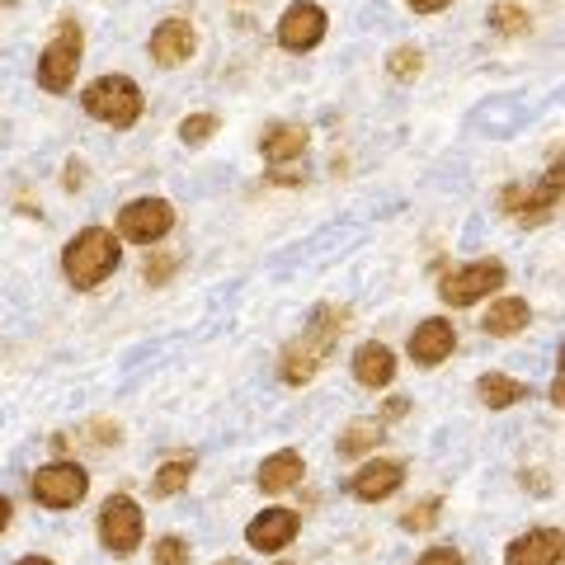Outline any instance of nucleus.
Returning a JSON list of instances; mask_svg holds the SVG:
<instances>
[{
	"label": "nucleus",
	"mask_w": 565,
	"mask_h": 565,
	"mask_svg": "<svg viewBox=\"0 0 565 565\" xmlns=\"http://www.w3.org/2000/svg\"><path fill=\"white\" fill-rule=\"evenodd\" d=\"M405 481V471L396 462H367L359 476H353V500H363V504H377L386 500V494H396V486Z\"/></svg>",
	"instance_id": "f8f14e48"
},
{
	"label": "nucleus",
	"mask_w": 565,
	"mask_h": 565,
	"mask_svg": "<svg viewBox=\"0 0 565 565\" xmlns=\"http://www.w3.org/2000/svg\"><path fill=\"white\" fill-rule=\"evenodd\" d=\"M20 565H52V561H47V556H24Z\"/></svg>",
	"instance_id": "7c9ffc66"
},
{
	"label": "nucleus",
	"mask_w": 565,
	"mask_h": 565,
	"mask_svg": "<svg viewBox=\"0 0 565 565\" xmlns=\"http://www.w3.org/2000/svg\"><path fill=\"white\" fill-rule=\"evenodd\" d=\"M415 71H419V52H415V47H401V52H396V57H392V76H401V81H411V76H415Z\"/></svg>",
	"instance_id": "393cba45"
},
{
	"label": "nucleus",
	"mask_w": 565,
	"mask_h": 565,
	"mask_svg": "<svg viewBox=\"0 0 565 565\" xmlns=\"http://www.w3.org/2000/svg\"><path fill=\"white\" fill-rule=\"evenodd\" d=\"M330 334H334V321H330V311H321L302 340H292L288 349H282V382H292V386L311 382L316 367H321V359H326V349H330Z\"/></svg>",
	"instance_id": "7ed1b4c3"
},
{
	"label": "nucleus",
	"mask_w": 565,
	"mask_h": 565,
	"mask_svg": "<svg viewBox=\"0 0 565 565\" xmlns=\"http://www.w3.org/2000/svg\"><path fill=\"white\" fill-rule=\"evenodd\" d=\"M353 377L377 392V386H386V382L396 377V353L386 349V344H377V340H373V344H363V349H359V359H353Z\"/></svg>",
	"instance_id": "2eb2a0df"
},
{
	"label": "nucleus",
	"mask_w": 565,
	"mask_h": 565,
	"mask_svg": "<svg viewBox=\"0 0 565 565\" xmlns=\"http://www.w3.org/2000/svg\"><path fill=\"white\" fill-rule=\"evenodd\" d=\"M85 114L114 122V128H132V122L141 118V90H137V81H128V76H104V81H95L90 90H85Z\"/></svg>",
	"instance_id": "f03ea898"
},
{
	"label": "nucleus",
	"mask_w": 565,
	"mask_h": 565,
	"mask_svg": "<svg viewBox=\"0 0 565 565\" xmlns=\"http://www.w3.org/2000/svg\"><path fill=\"white\" fill-rule=\"evenodd\" d=\"M118 259H122L118 236L104 232V226H85V232L66 245L62 269H66V278L76 282V288H99V282L118 269Z\"/></svg>",
	"instance_id": "f257e3e1"
},
{
	"label": "nucleus",
	"mask_w": 565,
	"mask_h": 565,
	"mask_svg": "<svg viewBox=\"0 0 565 565\" xmlns=\"http://www.w3.org/2000/svg\"><path fill=\"white\" fill-rule=\"evenodd\" d=\"M151 57L161 66H180L193 57V29L189 20H166L161 29L151 33Z\"/></svg>",
	"instance_id": "ddd939ff"
},
{
	"label": "nucleus",
	"mask_w": 565,
	"mask_h": 565,
	"mask_svg": "<svg viewBox=\"0 0 565 565\" xmlns=\"http://www.w3.org/2000/svg\"><path fill=\"white\" fill-rule=\"evenodd\" d=\"M297 527H302V523H297L292 509H264V514L250 527H245V542H250L255 552H269L274 556V552H282V546L297 537Z\"/></svg>",
	"instance_id": "9d476101"
},
{
	"label": "nucleus",
	"mask_w": 565,
	"mask_h": 565,
	"mask_svg": "<svg viewBox=\"0 0 565 565\" xmlns=\"http://www.w3.org/2000/svg\"><path fill=\"white\" fill-rule=\"evenodd\" d=\"M434 519H438V504H415L411 514L401 519V527H411V533H419V527H429Z\"/></svg>",
	"instance_id": "a878e982"
},
{
	"label": "nucleus",
	"mask_w": 565,
	"mask_h": 565,
	"mask_svg": "<svg viewBox=\"0 0 565 565\" xmlns=\"http://www.w3.org/2000/svg\"><path fill=\"white\" fill-rule=\"evenodd\" d=\"M476 396H481L490 411H509V405L523 401V382L504 377V373H486L481 382H476Z\"/></svg>",
	"instance_id": "6ab92c4d"
},
{
	"label": "nucleus",
	"mask_w": 565,
	"mask_h": 565,
	"mask_svg": "<svg viewBox=\"0 0 565 565\" xmlns=\"http://www.w3.org/2000/svg\"><path fill=\"white\" fill-rule=\"evenodd\" d=\"M302 457H297L292 448H282V452H274L269 462L259 467V490L264 494H282V490H292L297 481H302Z\"/></svg>",
	"instance_id": "dca6fc26"
},
{
	"label": "nucleus",
	"mask_w": 565,
	"mask_h": 565,
	"mask_svg": "<svg viewBox=\"0 0 565 565\" xmlns=\"http://www.w3.org/2000/svg\"><path fill=\"white\" fill-rule=\"evenodd\" d=\"M212 132H217V118H212V114H193V118L180 122V137L189 141V147H203Z\"/></svg>",
	"instance_id": "412c9836"
},
{
	"label": "nucleus",
	"mask_w": 565,
	"mask_h": 565,
	"mask_svg": "<svg viewBox=\"0 0 565 565\" xmlns=\"http://www.w3.org/2000/svg\"><path fill=\"white\" fill-rule=\"evenodd\" d=\"M76 66H81V29L66 20L57 29V39L47 43L43 62H39V85H43V90H52V95H62L66 85L76 81Z\"/></svg>",
	"instance_id": "39448f33"
},
{
	"label": "nucleus",
	"mask_w": 565,
	"mask_h": 565,
	"mask_svg": "<svg viewBox=\"0 0 565 565\" xmlns=\"http://www.w3.org/2000/svg\"><path fill=\"white\" fill-rule=\"evenodd\" d=\"M90 490V476H85L76 462H52L43 471H33V500L43 509H76Z\"/></svg>",
	"instance_id": "20e7f679"
},
{
	"label": "nucleus",
	"mask_w": 565,
	"mask_h": 565,
	"mask_svg": "<svg viewBox=\"0 0 565 565\" xmlns=\"http://www.w3.org/2000/svg\"><path fill=\"white\" fill-rule=\"evenodd\" d=\"M189 486V462H166L156 476V494H180Z\"/></svg>",
	"instance_id": "4be33fe9"
},
{
	"label": "nucleus",
	"mask_w": 565,
	"mask_h": 565,
	"mask_svg": "<svg viewBox=\"0 0 565 565\" xmlns=\"http://www.w3.org/2000/svg\"><path fill=\"white\" fill-rule=\"evenodd\" d=\"M170 222H174V207L166 199H137L118 212V232L137 241V245H151V241H161L170 232Z\"/></svg>",
	"instance_id": "6e6552de"
},
{
	"label": "nucleus",
	"mask_w": 565,
	"mask_h": 565,
	"mask_svg": "<svg viewBox=\"0 0 565 565\" xmlns=\"http://www.w3.org/2000/svg\"><path fill=\"white\" fill-rule=\"evenodd\" d=\"M6 523H10V500L0 494V533H6Z\"/></svg>",
	"instance_id": "c756f323"
},
{
	"label": "nucleus",
	"mask_w": 565,
	"mask_h": 565,
	"mask_svg": "<svg viewBox=\"0 0 565 565\" xmlns=\"http://www.w3.org/2000/svg\"><path fill=\"white\" fill-rule=\"evenodd\" d=\"M170 269H174V259H166V255H156V259L147 264V278H151V282H161V278H166Z\"/></svg>",
	"instance_id": "cd10ccee"
},
{
	"label": "nucleus",
	"mask_w": 565,
	"mask_h": 565,
	"mask_svg": "<svg viewBox=\"0 0 565 565\" xmlns=\"http://www.w3.org/2000/svg\"><path fill=\"white\" fill-rule=\"evenodd\" d=\"M527 302L523 297H504V302H494L490 307V316H486V330L494 334V340H504V334H519L523 326H527Z\"/></svg>",
	"instance_id": "a211bd4d"
},
{
	"label": "nucleus",
	"mask_w": 565,
	"mask_h": 565,
	"mask_svg": "<svg viewBox=\"0 0 565 565\" xmlns=\"http://www.w3.org/2000/svg\"><path fill=\"white\" fill-rule=\"evenodd\" d=\"M504 282V264L500 259H476L467 264V269H452L444 278V302L448 307H471V302H481L486 292H494Z\"/></svg>",
	"instance_id": "423d86ee"
},
{
	"label": "nucleus",
	"mask_w": 565,
	"mask_h": 565,
	"mask_svg": "<svg viewBox=\"0 0 565 565\" xmlns=\"http://www.w3.org/2000/svg\"><path fill=\"white\" fill-rule=\"evenodd\" d=\"M415 565H462V552H452V546H434V552H424Z\"/></svg>",
	"instance_id": "bb28decb"
},
{
	"label": "nucleus",
	"mask_w": 565,
	"mask_h": 565,
	"mask_svg": "<svg viewBox=\"0 0 565 565\" xmlns=\"http://www.w3.org/2000/svg\"><path fill=\"white\" fill-rule=\"evenodd\" d=\"M377 424H353V429H344V438H340V452L344 457H359V452H373L377 448Z\"/></svg>",
	"instance_id": "aec40b11"
},
{
	"label": "nucleus",
	"mask_w": 565,
	"mask_h": 565,
	"mask_svg": "<svg viewBox=\"0 0 565 565\" xmlns=\"http://www.w3.org/2000/svg\"><path fill=\"white\" fill-rule=\"evenodd\" d=\"M457 349V334L448 321H424L415 334H411V359L419 367H434V363H444L448 353Z\"/></svg>",
	"instance_id": "9b49d317"
},
{
	"label": "nucleus",
	"mask_w": 565,
	"mask_h": 565,
	"mask_svg": "<svg viewBox=\"0 0 565 565\" xmlns=\"http://www.w3.org/2000/svg\"><path fill=\"white\" fill-rule=\"evenodd\" d=\"M509 565H561V533L556 527H537V533L519 537L509 546Z\"/></svg>",
	"instance_id": "4468645a"
},
{
	"label": "nucleus",
	"mask_w": 565,
	"mask_h": 565,
	"mask_svg": "<svg viewBox=\"0 0 565 565\" xmlns=\"http://www.w3.org/2000/svg\"><path fill=\"white\" fill-rule=\"evenodd\" d=\"M405 6H411V10H419V14H434V10H444L448 0H405Z\"/></svg>",
	"instance_id": "c85d7f7f"
},
{
	"label": "nucleus",
	"mask_w": 565,
	"mask_h": 565,
	"mask_svg": "<svg viewBox=\"0 0 565 565\" xmlns=\"http://www.w3.org/2000/svg\"><path fill=\"white\" fill-rule=\"evenodd\" d=\"M222 565H236V561H222Z\"/></svg>",
	"instance_id": "2f4dec72"
},
{
	"label": "nucleus",
	"mask_w": 565,
	"mask_h": 565,
	"mask_svg": "<svg viewBox=\"0 0 565 565\" xmlns=\"http://www.w3.org/2000/svg\"><path fill=\"white\" fill-rule=\"evenodd\" d=\"M259 151H264V161H292V156H302L307 151V128L302 122H278V128L264 132L259 141Z\"/></svg>",
	"instance_id": "f3484780"
},
{
	"label": "nucleus",
	"mask_w": 565,
	"mask_h": 565,
	"mask_svg": "<svg viewBox=\"0 0 565 565\" xmlns=\"http://www.w3.org/2000/svg\"><path fill=\"white\" fill-rule=\"evenodd\" d=\"M99 537H104V546H109L114 556H128L132 546L141 542V509H137V500L114 494V500L104 504V514H99Z\"/></svg>",
	"instance_id": "0eeeda50"
},
{
	"label": "nucleus",
	"mask_w": 565,
	"mask_h": 565,
	"mask_svg": "<svg viewBox=\"0 0 565 565\" xmlns=\"http://www.w3.org/2000/svg\"><path fill=\"white\" fill-rule=\"evenodd\" d=\"M189 561V546L180 537H166V542H156V565H184Z\"/></svg>",
	"instance_id": "5701e85b"
},
{
	"label": "nucleus",
	"mask_w": 565,
	"mask_h": 565,
	"mask_svg": "<svg viewBox=\"0 0 565 565\" xmlns=\"http://www.w3.org/2000/svg\"><path fill=\"white\" fill-rule=\"evenodd\" d=\"M321 39H326V10L311 6V0H297V6L282 14V24H278V43L288 52H307Z\"/></svg>",
	"instance_id": "1a4fd4ad"
},
{
	"label": "nucleus",
	"mask_w": 565,
	"mask_h": 565,
	"mask_svg": "<svg viewBox=\"0 0 565 565\" xmlns=\"http://www.w3.org/2000/svg\"><path fill=\"white\" fill-rule=\"evenodd\" d=\"M494 29H500V33H523L527 29L523 10L519 6H494Z\"/></svg>",
	"instance_id": "b1692460"
}]
</instances>
